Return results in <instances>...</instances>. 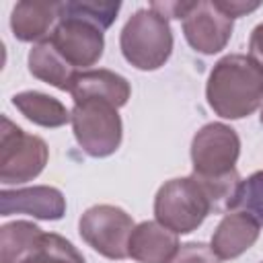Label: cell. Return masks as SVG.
<instances>
[{"mask_svg": "<svg viewBox=\"0 0 263 263\" xmlns=\"http://www.w3.org/2000/svg\"><path fill=\"white\" fill-rule=\"evenodd\" d=\"M119 2H60L58 18H80L105 31L117 16Z\"/></svg>", "mask_w": 263, "mask_h": 263, "instance_id": "cell-20", "label": "cell"}, {"mask_svg": "<svg viewBox=\"0 0 263 263\" xmlns=\"http://www.w3.org/2000/svg\"><path fill=\"white\" fill-rule=\"evenodd\" d=\"M179 251V238L160 222H142L129 238V257L138 263H168Z\"/></svg>", "mask_w": 263, "mask_h": 263, "instance_id": "cell-12", "label": "cell"}, {"mask_svg": "<svg viewBox=\"0 0 263 263\" xmlns=\"http://www.w3.org/2000/svg\"><path fill=\"white\" fill-rule=\"evenodd\" d=\"M259 222L247 212H230L222 218L212 236V251L220 259H234L259 238Z\"/></svg>", "mask_w": 263, "mask_h": 263, "instance_id": "cell-11", "label": "cell"}, {"mask_svg": "<svg viewBox=\"0 0 263 263\" xmlns=\"http://www.w3.org/2000/svg\"><path fill=\"white\" fill-rule=\"evenodd\" d=\"M240 154V140L236 132L224 123L203 125L191 142L193 173L203 177H216L230 173Z\"/></svg>", "mask_w": 263, "mask_h": 263, "instance_id": "cell-7", "label": "cell"}, {"mask_svg": "<svg viewBox=\"0 0 263 263\" xmlns=\"http://www.w3.org/2000/svg\"><path fill=\"white\" fill-rule=\"evenodd\" d=\"M261 123H263V111H261Z\"/></svg>", "mask_w": 263, "mask_h": 263, "instance_id": "cell-25", "label": "cell"}, {"mask_svg": "<svg viewBox=\"0 0 263 263\" xmlns=\"http://www.w3.org/2000/svg\"><path fill=\"white\" fill-rule=\"evenodd\" d=\"M21 263H84V257L64 236L43 232L33 251Z\"/></svg>", "mask_w": 263, "mask_h": 263, "instance_id": "cell-19", "label": "cell"}, {"mask_svg": "<svg viewBox=\"0 0 263 263\" xmlns=\"http://www.w3.org/2000/svg\"><path fill=\"white\" fill-rule=\"evenodd\" d=\"M72 129L80 148L95 158L113 154L121 144V119L117 107L107 101L88 99L74 103Z\"/></svg>", "mask_w": 263, "mask_h": 263, "instance_id": "cell-3", "label": "cell"}, {"mask_svg": "<svg viewBox=\"0 0 263 263\" xmlns=\"http://www.w3.org/2000/svg\"><path fill=\"white\" fill-rule=\"evenodd\" d=\"M12 105L33 123L43 127H60L68 121H72V113L53 97L37 92V90H25L12 97Z\"/></svg>", "mask_w": 263, "mask_h": 263, "instance_id": "cell-16", "label": "cell"}, {"mask_svg": "<svg viewBox=\"0 0 263 263\" xmlns=\"http://www.w3.org/2000/svg\"><path fill=\"white\" fill-rule=\"evenodd\" d=\"M183 33L195 51L216 53L224 49L232 35V18L214 2H193L183 18Z\"/></svg>", "mask_w": 263, "mask_h": 263, "instance_id": "cell-9", "label": "cell"}, {"mask_svg": "<svg viewBox=\"0 0 263 263\" xmlns=\"http://www.w3.org/2000/svg\"><path fill=\"white\" fill-rule=\"evenodd\" d=\"M210 214V203L193 177L164 183L154 199L156 222L175 234L193 232Z\"/></svg>", "mask_w": 263, "mask_h": 263, "instance_id": "cell-4", "label": "cell"}, {"mask_svg": "<svg viewBox=\"0 0 263 263\" xmlns=\"http://www.w3.org/2000/svg\"><path fill=\"white\" fill-rule=\"evenodd\" d=\"M214 4L230 18L234 16H240V14H247V12H253L259 8V2H236V0H214Z\"/></svg>", "mask_w": 263, "mask_h": 263, "instance_id": "cell-23", "label": "cell"}, {"mask_svg": "<svg viewBox=\"0 0 263 263\" xmlns=\"http://www.w3.org/2000/svg\"><path fill=\"white\" fill-rule=\"evenodd\" d=\"M191 177L201 187V191L210 203V214H224V212H230L232 208H236L240 185H242L236 168H232L230 173H224V175H216V177H203V175H195V173Z\"/></svg>", "mask_w": 263, "mask_h": 263, "instance_id": "cell-17", "label": "cell"}, {"mask_svg": "<svg viewBox=\"0 0 263 263\" xmlns=\"http://www.w3.org/2000/svg\"><path fill=\"white\" fill-rule=\"evenodd\" d=\"M29 70L35 78L60 88L68 90L72 88V82L76 78V68L66 62V58L55 49V45L45 39L37 43L29 53Z\"/></svg>", "mask_w": 263, "mask_h": 263, "instance_id": "cell-15", "label": "cell"}, {"mask_svg": "<svg viewBox=\"0 0 263 263\" xmlns=\"http://www.w3.org/2000/svg\"><path fill=\"white\" fill-rule=\"evenodd\" d=\"M0 214H29L41 220H60L66 214V199L60 189L39 185L0 193Z\"/></svg>", "mask_w": 263, "mask_h": 263, "instance_id": "cell-10", "label": "cell"}, {"mask_svg": "<svg viewBox=\"0 0 263 263\" xmlns=\"http://www.w3.org/2000/svg\"><path fill=\"white\" fill-rule=\"evenodd\" d=\"M60 4L58 2H41V0H25L18 2L10 16V27L16 39L21 41H37L43 39L53 21L58 18Z\"/></svg>", "mask_w": 263, "mask_h": 263, "instance_id": "cell-14", "label": "cell"}, {"mask_svg": "<svg viewBox=\"0 0 263 263\" xmlns=\"http://www.w3.org/2000/svg\"><path fill=\"white\" fill-rule=\"evenodd\" d=\"M41 228L31 222H10L0 228V263H21L41 238Z\"/></svg>", "mask_w": 263, "mask_h": 263, "instance_id": "cell-18", "label": "cell"}, {"mask_svg": "<svg viewBox=\"0 0 263 263\" xmlns=\"http://www.w3.org/2000/svg\"><path fill=\"white\" fill-rule=\"evenodd\" d=\"M205 97L220 117H247L263 101V72L249 60V55H226L210 72Z\"/></svg>", "mask_w": 263, "mask_h": 263, "instance_id": "cell-1", "label": "cell"}, {"mask_svg": "<svg viewBox=\"0 0 263 263\" xmlns=\"http://www.w3.org/2000/svg\"><path fill=\"white\" fill-rule=\"evenodd\" d=\"M47 144L31 134H25L8 117H2L0 127V181L4 185L25 183L35 179L47 164Z\"/></svg>", "mask_w": 263, "mask_h": 263, "instance_id": "cell-5", "label": "cell"}, {"mask_svg": "<svg viewBox=\"0 0 263 263\" xmlns=\"http://www.w3.org/2000/svg\"><path fill=\"white\" fill-rule=\"evenodd\" d=\"M236 205L263 224V171H257L247 181H242Z\"/></svg>", "mask_w": 263, "mask_h": 263, "instance_id": "cell-21", "label": "cell"}, {"mask_svg": "<svg viewBox=\"0 0 263 263\" xmlns=\"http://www.w3.org/2000/svg\"><path fill=\"white\" fill-rule=\"evenodd\" d=\"M70 95H72L74 103L99 99V101H107L119 109L129 99V84L123 76H119L111 70H86V72L76 74Z\"/></svg>", "mask_w": 263, "mask_h": 263, "instance_id": "cell-13", "label": "cell"}, {"mask_svg": "<svg viewBox=\"0 0 263 263\" xmlns=\"http://www.w3.org/2000/svg\"><path fill=\"white\" fill-rule=\"evenodd\" d=\"M49 41L74 68H86L103 55V31L80 18H58Z\"/></svg>", "mask_w": 263, "mask_h": 263, "instance_id": "cell-8", "label": "cell"}, {"mask_svg": "<svg viewBox=\"0 0 263 263\" xmlns=\"http://www.w3.org/2000/svg\"><path fill=\"white\" fill-rule=\"evenodd\" d=\"M80 236L88 247L107 259L129 257V238L134 232V220L121 208L92 205L80 218Z\"/></svg>", "mask_w": 263, "mask_h": 263, "instance_id": "cell-6", "label": "cell"}, {"mask_svg": "<svg viewBox=\"0 0 263 263\" xmlns=\"http://www.w3.org/2000/svg\"><path fill=\"white\" fill-rule=\"evenodd\" d=\"M249 60L263 72V23L255 27L249 41Z\"/></svg>", "mask_w": 263, "mask_h": 263, "instance_id": "cell-24", "label": "cell"}, {"mask_svg": "<svg viewBox=\"0 0 263 263\" xmlns=\"http://www.w3.org/2000/svg\"><path fill=\"white\" fill-rule=\"evenodd\" d=\"M168 263H220V257L203 242H187L179 247Z\"/></svg>", "mask_w": 263, "mask_h": 263, "instance_id": "cell-22", "label": "cell"}, {"mask_svg": "<svg viewBox=\"0 0 263 263\" xmlns=\"http://www.w3.org/2000/svg\"><path fill=\"white\" fill-rule=\"evenodd\" d=\"M121 53L138 70L160 68L173 51L168 21L150 8L138 10L121 31Z\"/></svg>", "mask_w": 263, "mask_h": 263, "instance_id": "cell-2", "label": "cell"}]
</instances>
